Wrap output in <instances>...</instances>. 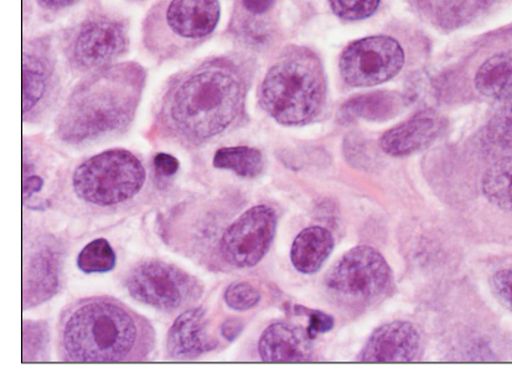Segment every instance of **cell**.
<instances>
[{
	"label": "cell",
	"instance_id": "1",
	"mask_svg": "<svg viewBox=\"0 0 512 384\" xmlns=\"http://www.w3.org/2000/svg\"><path fill=\"white\" fill-rule=\"evenodd\" d=\"M255 61L243 53L206 57L169 77L155 110V137L194 149L239 126L246 116Z\"/></svg>",
	"mask_w": 512,
	"mask_h": 384
},
{
	"label": "cell",
	"instance_id": "2",
	"mask_svg": "<svg viewBox=\"0 0 512 384\" xmlns=\"http://www.w3.org/2000/svg\"><path fill=\"white\" fill-rule=\"evenodd\" d=\"M155 344L151 321L115 298H82L61 311L56 344L61 361H146Z\"/></svg>",
	"mask_w": 512,
	"mask_h": 384
},
{
	"label": "cell",
	"instance_id": "3",
	"mask_svg": "<svg viewBox=\"0 0 512 384\" xmlns=\"http://www.w3.org/2000/svg\"><path fill=\"white\" fill-rule=\"evenodd\" d=\"M148 81L146 67L117 62L87 75L67 96L55 122L62 142L82 145L118 136L136 119Z\"/></svg>",
	"mask_w": 512,
	"mask_h": 384
},
{
	"label": "cell",
	"instance_id": "4",
	"mask_svg": "<svg viewBox=\"0 0 512 384\" xmlns=\"http://www.w3.org/2000/svg\"><path fill=\"white\" fill-rule=\"evenodd\" d=\"M327 82L322 64L309 50L291 48L266 72L258 88L263 111L283 126H302L323 110Z\"/></svg>",
	"mask_w": 512,
	"mask_h": 384
},
{
	"label": "cell",
	"instance_id": "5",
	"mask_svg": "<svg viewBox=\"0 0 512 384\" xmlns=\"http://www.w3.org/2000/svg\"><path fill=\"white\" fill-rule=\"evenodd\" d=\"M220 19V0H158L143 19V49L158 65L183 60L214 35Z\"/></svg>",
	"mask_w": 512,
	"mask_h": 384
},
{
	"label": "cell",
	"instance_id": "6",
	"mask_svg": "<svg viewBox=\"0 0 512 384\" xmlns=\"http://www.w3.org/2000/svg\"><path fill=\"white\" fill-rule=\"evenodd\" d=\"M129 46V20L100 3L67 28L61 40L67 66L75 75H90L115 65Z\"/></svg>",
	"mask_w": 512,
	"mask_h": 384
},
{
	"label": "cell",
	"instance_id": "7",
	"mask_svg": "<svg viewBox=\"0 0 512 384\" xmlns=\"http://www.w3.org/2000/svg\"><path fill=\"white\" fill-rule=\"evenodd\" d=\"M141 160L126 149H111L77 166L72 186L79 199L97 206L120 205L133 199L146 183Z\"/></svg>",
	"mask_w": 512,
	"mask_h": 384
},
{
	"label": "cell",
	"instance_id": "8",
	"mask_svg": "<svg viewBox=\"0 0 512 384\" xmlns=\"http://www.w3.org/2000/svg\"><path fill=\"white\" fill-rule=\"evenodd\" d=\"M392 285V272L377 249L358 246L346 252L325 279L329 297L346 308H366L384 298Z\"/></svg>",
	"mask_w": 512,
	"mask_h": 384
},
{
	"label": "cell",
	"instance_id": "9",
	"mask_svg": "<svg viewBox=\"0 0 512 384\" xmlns=\"http://www.w3.org/2000/svg\"><path fill=\"white\" fill-rule=\"evenodd\" d=\"M127 292L137 302L174 313L203 297L204 285L175 264L148 259L136 264L124 279Z\"/></svg>",
	"mask_w": 512,
	"mask_h": 384
},
{
	"label": "cell",
	"instance_id": "10",
	"mask_svg": "<svg viewBox=\"0 0 512 384\" xmlns=\"http://www.w3.org/2000/svg\"><path fill=\"white\" fill-rule=\"evenodd\" d=\"M54 39L50 34L24 41L23 118L36 123L48 114L61 92V75Z\"/></svg>",
	"mask_w": 512,
	"mask_h": 384
},
{
	"label": "cell",
	"instance_id": "11",
	"mask_svg": "<svg viewBox=\"0 0 512 384\" xmlns=\"http://www.w3.org/2000/svg\"><path fill=\"white\" fill-rule=\"evenodd\" d=\"M405 64V50L396 39L375 35L346 46L340 56L339 70L346 85L372 87L395 79Z\"/></svg>",
	"mask_w": 512,
	"mask_h": 384
},
{
	"label": "cell",
	"instance_id": "12",
	"mask_svg": "<svg viewBox=\"0 0 512 384\" xmlns=\"http://www.w3.org/2000/svg\"><path fill=\"white\" fill-rule=\"evenodd\" d=\"M277 214L262 204L248 209L226 228L217 246V256L227 268L257 266L266 257L277 231Z\"/></svg>",
	"mask_w": 512,
	"mask_h": 384
},
{
	"label": "cell",
	"instance_id": "13",
	"mask_svg": "<svg viewBox=\"0 0 512 384\" xmlns=\"http://www.w3.org/2000/svg\"><path fill=\"white\" fill-rule=\"evenodd\" d=\"M465 71L479 96L503 101L512 96V30L489 40L468 60Z\"/></svg>",
	"mask_w": 512,
	"mask_h": 384
},
{
	"label": "cell",
	"instance_id": "14",
	"mask_svg": "<svg viewBox=\"0 0 512 384\" xmlns=\"http://www.w3.org/2000/svg\"><path fill=\"white\" fill-rule=\"evenodd\" d=\"M62 256L55 241L44 240L25 258L23 306L31 309L59 292Z\"/></svg>",
	"mask_w": 512,
	"mask_h": 384
},
{
	"label": "cell",
	"instance_id": "15",
	"mask_svg": "<svg viewBox=\"0 0 512 384\" xmlns=\"http://www.w3.org/2000/svg\"><path fill=\"white\" fill-rule=\"evenodd\" d=\"M422 340L415 325L392 321L377 328L362 347L361 362H412L420 358Z\"/></svg>",
	"mask_w": 512,
	"mask_h": 384
},
{
	"label": "cell",
	"instance_id": "16",
	"mask_svg": "<svg viewBox=\"0 0 512 384\" xmlns=\"http://www.w3.org/2000/svg\"><path fill=\"white\" fill-rule=\"evenodd\" d=\"M446 124L441 114L422 111L387 131L380 139L381 149L391 157H408L436 142Z\"/></svg>",
	"mask_w": 512,
	"mask_h": 384
},
{
	"label": "cell",
	"instance_id": "17",
	"mask_svg": "<svg viewBox=\"0 0 512 384\" xmlns=\"http://www.w3.org/2000/svg\"><path fill=\"white\" fill-rule=\"evenodd\" d=\"M219 341L209 334L208 318L203 308L183 311L175 319L167 336V355L173 360H195L214 351Z\"/></svg>",
	"mask_w": 512,
	"mask_h": 384
},
{
	"label": "cell",
	"instance_id": "18",
	"mask_svg": "<svg viewBox=\"0 0 512 384\" xmlns=\"http://www.w3.org/2000/svg\"><path fill=\"white\" fill-rule=\"evenodd\" d=\"M258 355L265 362H304L314 355L308 330L286 321H278L262 332Z\"/></svg>",
	"mask_w": 512,
	"mask_h": 384
},
{
	"label": "cell",
	"instance_id": "19",
	"mask_svg": "<svg viewBox=\"0 0 512 384\" xmlns=\"http://www.w3.org/2000/svg\"><path fill=\"white\" fill-rule=\"evenodd\" d=\"M417 12L429 23L454 30L473 22L488 7L490 0H411Z\"/></svg>",
	"mask_w": 512,
	"mask_h": 384
},
{
	"label": "cell",
	"instance_id": "20",
	"mask_svg": "<svg viewBox=\"0 0 512 384\" xmlns=\"http://www.w3.org/2000/svg\"><path fill=\"white\" fill-rule=\"evenodd\" d=\"M334 249V238L327 228L312 226L304 228L294 240L291 261L298 272L317 273L328 261Z\"/></svg>",
	"mask_w": 512,
	"mask_h": 384
},
{
	"label": "cell",
	"instance_id": "21",
	"mask_svg": "<svg viewBox=\"0 0 512 384\" xmlns=\"http://www.w3.org/2000/svg\"><path fill=\"white\" fill-rule=\"evenodd\" d=\"M402 107L403 100L398 93L375 92L346 102L341 113L349 121L365 119V121L380 122L397 116Z\"/></svg>",
	"mask_w": 512,
	"mask_h": 384
},
{
	"label": "cell",
	"instance_id": "22",
	"mask_svg": "<svg viewBox=\"0 0 512 384\" xmlns=\"http://www.w3.org/2000/svg\"><path fill=\"white\" fill-rule=\"evenodd\" d=\"M216 169L229 170L242 179H256L265 170V157L261 150L251 147H227L214 155Z\"/></svg>",
	"mask_w": 512,
	"mask_h": 384
},
{
	"label": "cell",
	"instance_id": "23",
	"mask_svg": "<svg viewBox=\"0 0 512 384\" xmlns=\"http://www.w3.org/2000/svg\"><path fill=\"white\" fill-rule=\"evenodd\" d=\"M485 140L500 153H512V96L500 101L491 114L485 128Z\"/></svg>",
	"mask_w": 512,
	"mask_h": 384
},
{
	"label": "cell",
	"instance_id": "24",
	"mask_svg": "<svg viewBox=\"0 0 512 384\" xmlns=\"http://www.w3.org/2000/svg\"><path fill=\"white\" fill-rule=\"evenodd\" d=\"M116 263V253L105 238H97L90 242L77 257V267L86 274L111 272L115 269Z\"/></svg>",
	"mask_w": 512,
	"mask_h": 384
},
{
	"label": "cell",
	"instance_id": "25",
	"mask_svg": "<svg viewBox=\"0 0 512 384\" xmlns=\"http://www.w3.org/2000/svg\"><path fill=\"white\" fill-rule=\"evenodd\" d=\"M50 334L45 321H24L23 360L24 362L44 361L49 357Z\"/></svg>",
	"mask_w": 512,
	"mask_h": 384
},
{
	"label": "cell",
	"instance_id": "26",
	"mask_svg": "<svg viewBox=\"0 0 512 384\" xmlns=\"http://www.w3.org/2000/svg\"><path fill=\"white\" fill-rule=\"evenodd\" d=\"M381 0H329L336 17L346 22H359L370 18L380 7Z\"/></svg>",
	"mask_w": 512,
	"mask_h": 384
},
{
	"label": "cell",
	"instance_id": "27",
	"mask_svg": "<svg viewBox=\"0 0 512 384\" xmlns=\"http://www.w3.org/2000/svg\"><path fill=\"white\" fill-rule=\"evenodd\" d=\"M262 295L260 290L253 287L248 282H234L226 288L224 300L230 309L236 311H246L258 305L261 302Z\"/></svg>",
	"mask_w": 512,
	"mask_h": 384
},
{
	"label": "cell",
	"instance_id": "28",
	"mask_svg": "<svg viewBox=\"0 0 512 384\" xmlns=\"http://www.w3.org/2000/svg\"><path fill=\"white\" fill-rule=\"evenodd\" d=\"M489 283L496 300L512 313V263L496 269Z\"/></svg>",
	"mask_w": 512,
	"mask_h": 384
},
{
	"label": "cell",
	"instance_id": "29",
	"mask_svg": "<svg viewBox=\"0 0 512 384\" xmlns=\"http://www.w3.org/2000/svg\"><path fill=\"white\" fill-rule=\"evenodd\" d=\"M309 315L308 334L312 339L318 334H324L334 328V320L332 316L319 310H307Z\"/></svg>",
	"mask_w": 512,
	"mask_h": 384
},
{
	"label": "cell",
	"instance_id": "30",
	"mask_svg": "<svg viewBox=\"0 0 512 384\" xmlns=\"http://www.w3.org/2000/svg\"><path fill=\"white\" fill-rule=\"evenodd\" d=\"M180 164L173 155L159 153L154 157V169L162 178H172L178 173Z\"/></svg>",
	"mask_w": 512,
	"mask_h": 384
},
{
	"label": "cell",
	"instance_id": "31",
	"mask_svg": "<svg viewBox=\"0 0 512 384\" xmlns=\"http://www.w3.org/2000/svg\"><path fill=\"white\" fill-rule=\"evenodd\" d=\"M35 3L45 13L59 14L75 7L80 0H35Z\"/></svg>",
	"mask_w": 512,
	"mask_h": 384
},
{
	"label": "cell",
	"instance_id": "32",
	"mask_svg": "<svg viewBox=\"0 0 512 384\" xmlns=\"http://www.w3.org/2000/svg\"><path fill=\"white\" fill-rule=\"evenodd\" d=\"M245 329V324L239 318H229L224 321L221 326V334L227 341H235L237 337L241 335V332Z\"/></svg>",
	"mask_w": 512,
	"mask_h": 384
},
{
	"label": "cell",
	"instance_id": "33",
	"mask_svg": "<svg viewBox=\"0 0 512 384\" xmlns=\"http://www.w3.org/2000/svg\"><path fill=\"white\" fill-rule=\"evenodd\" d=\"M43 185L44 180L39 178V176H28V178H25L24 180V196L30 197L35 194V192L40 191V189L43 188Z\"/></svg>",
	"mask_w": 512,
	"mask_h": 384
},
{
	"label": "cell",
	"instance_id": "34",
	"mask_svg": "<svg viewBox=\"0 0 512 384\" xmlns=\"http://www.w3.org/2000/svg\"><path fill=\"white\" fill-rule=\"evenodd\" d=\"M129 3L143 4L148 2V0H127Z\"/></svg>",
	"mask_w": 512,
	"mask_h": 384
}]
</instances>
